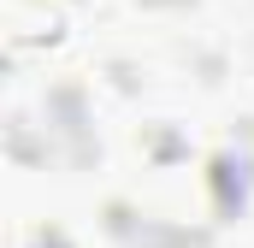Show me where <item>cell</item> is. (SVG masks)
<instances>
[{
  "label": "cell",
  "mask_w": 254,
  "mask_h": 248,
  "mask_svg": "<svg viewBox=\"0 0 254 248\" xmlns=\"http://www.w3.org/2000/svg\"><path fill=\"white\" fill-rule=\"evenodd\" d=\"M243 172H249L243 160H219V166H213V184H219V207H225V213L243 207Z\"/></svg>",
  "instance_id": "6da1fadb"
},
{
  "label": "cell",
  "mask_w": 254,
  "mask_h": 248,
  "mask_svg": "<svg viewBox=\"0 0 254 248\" xmlns=\"http://www.w3.org/2000/svg\"><path fill=\"white\" fill-rule=\"evenodd\" d=\"M30 248H65V243H60V237H36Z\"/></svg>",
  "instance_id": "7a4b0ae2"
}]
</instances>
